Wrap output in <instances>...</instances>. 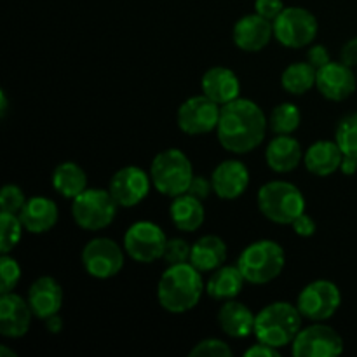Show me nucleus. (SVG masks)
<instances>
[{
    "instance_id": "1",
    "label": "nucleus",
    "mask_w": 357,
    "mask_h": 357,
    "mask_svg": "<svg viewBox=\"0 0 357 357\" xmlns=\"http://www.w3.org/2000/svg\"><path fill=\"white\" fill-rule=\"evenodd\" d=\"M267 126L268 121L264 110L255 101L237 98L222 107L216 136L227 152L243 155L264 143Z\"/></svg>"
},
{
    "instance_id": "2",
    "label": "nucleus",
    "mask_w": 357,
    "mask_h": 357,
    "mask_svg": "<svg viewBox=\"0 0 357 357\" xmlns=\"http://www.w3.org/2000/svg\"><path fill=\"white\" fill-rule=\"evenodd\" d=\"M206 284L202 272L190 261L167 265L157 284V300L160 307L171 314H183L201 302Z\"/></svg>"
},
{
    "instance_id": "3",
    "label": "nucleus",
    "mask_w": 357,
    "mask_h": 357,
    "mask_svg": "<svg viewBox=\"0 0 357 357\" xmlns=\"http://www.w3.org/2000/svg\"><path fill=\"white\" fill-rule=\"evenodd\" d=\"M303 316L298 307L288 302H274L264 307L255 317L253 335L258 342L281 349L293 344L302 330Z\"/></svg>"
},
{
    "instance_id": "4",
    "label": "nucleus",
    "mask_w": 357,
    "mask_h": 357,
    "mask_svg": "<svg viewBox=\"0 0 357 357\" xmlns=\"http://www.w3.org/2000/svg\"><path fill=\"white\" fill-rule=\"evenodd\" d=\"M258 209L261 215L278 225H291L305 213V197L296 185L289 181H268L258 190Z\"/></svg>"
},
{
    "instance_id": "5",
    "label": "nucleus",
    "mask_w": 357,
    "mask_h": 357,
    "mask_svg": "<svg viewBox=\"0 0 357 357\" xmlns=\"http://www.w3.org/2000/svg\"><path fill=\"white\" fill-rule=\"evenodd\" d=\"M286 265V255L281 244L271 239L255 241L248 244L239 255L237 267L243 272L246 282L267 284L281 275Z\"/></svg>"
},
{
    "instance_id": "6",
    "label": "nucleus",
    "mask_w": 357,
    "mask_h": 357,
    "mask_svg": "<svg viewBox=\"0 0 357 357\" xmlns=\"http://www.w3.org/2000/svg\"><path fill=\"white\" fill-rule=\"evenodd\" d=\"M153 188L166 197L187 194L194 178L190 159L178 149H167L157 153L150 164Z\"/></svg>"
},
{
    "instance_id": "7",
    "label": "nucleus",
    "mask_w": 357,
    "mask_h": 357,
    "mask_svg": "<svg viewBox=\"0 0 357 357\" xmlns=\"http://www.w3.org/2000/svg\"><path fill=\"white\" fill-rule=\"evenodd\" d=\"M119 204L112 197L110 190L86 188L72 202V216L77 225L84 230H103L114 222Z\"/></svg>"
},
{
    "instance_id": "8",
    "label": "nucleus",
    "mask_w": 357,
    "mask_h": 357,
    "mask_svg": "<svg viewBox=\"0 0 357 357\" xmlns=\"http://www.w3.org/2000/svg\"><path fill=\"white\" fill-rule=\"evenodd\" d=\"M274 38L289 49L307 47L317 37L316 16L303 7H284L282 13L272 21Z\"/></svg>"
},
{
    "instance_id": "9",
    "label": "nucleus",
    "mask_w": 357,
    "mask_h": 357,
    "mask_svg": "<svg viewBox=\"0 0 357 357\" xmlns=\"http://www.w3.org/2000/svg\"><path fill=\"white\" fill-rule=\"evenodd\" d=\"M342 293L335 282L328 279H317L303 286L302 291L296 298V307L303 319H309L312 323H324L331 319L340 309Z\"/></svg>"
},
{
    "instance_id": "10",
    "label": "nucleus",
    "mask_w": 357,
    "mask_h": 357,
    "mask_svg": "<svg viewBox=\"0 0 357 357\" xmlns=\"http://www.w3.org/2000/svg\"><path fill=\"white\" fill-rule=\"evenodd\" d=\"M167 237L159 225L152 222H136L126 230L124 250L138 264H152L164 257Z\"/></svg>"
},
{
    "instance_id": "11",
    "label": "nucleus",
    "mask_w": 357,
    "mask_h": 357,
    "mask_svg": "<svg viewBox=\"0 0 357 357\" xmlns=\"http://www.w3.org/2000/svg\"><path fill=\"white\" fill-rule=\"evenodd\" d=\"M222 107L206 94L188 98L176 112V124L185 135L202 136L216 131Z\"/></svg>"
},
{
    "instance_id": "12",
    "label": "nucleus",
    "mask_w": 357,
    "mask_h": 357,
    "mask_svg": "<svg viewBox=\"0 0 357 357\" xmlns=\"http://www.w3.org/2000/svg\"><path fill=\"white\" fill-rule=\"evenodd\" d=\"M124 251L108 237L91 239L82 250V265L94 279H112L124 267Z\"/></svg>"
},
{
    "instance_id": "13",
    "label": "nucleus",
    "mask_w": 357,
    "mask_h": 357,
    "mask_svg": "<svg viewBox=\"0 0 357 357\" xmlns=\"http://www.w3.org/2000/svg\"><path fill=\"white\" fill-rule=\"evenodd\" d=\"M344 352V340L337 330L324 323L302 328L293 340L295 357H335Z\"/></svg>"
},
{
    "instance_id": "14",
    "label": "nucleus",
    "mask_w": 357,
    "mask_h": 357,
    "mask_svg": "<svg viewBox=\"0 0 357 357\" xmlns=\"http://www.w3.org/2000/svg\"><path fill=\"white\" fill-rule=\"evenodd\" d=\"M152 185L150 173L136 166H126L112 176L108 190L119 208H135L149 195Z\"/></svg>"
},
{
    "instance_id": "15",
    "label": "nucleus",
    "mask_w": 357,
    "mask_h": 357,
    "mask_svg": "<svg viewBox=\"0 0 357 357\" xmlns=\"http://www.w3.org/2000/svg\"><path fill=\"white\" fill-rule=\"evenodd\" d=\"M316 87L326 100L345 101L356 93L357 73L342 61H330L317 70Z\"/></svg>"
},
{
    "instance_id": "16",
    "label": "nucleus",
    "mask_w": 357,
    "mask_h": 357,
    "mask_svg": "<svg viewBox=\"0 0 357 357\" xmlns=\"http://www.w3.org/2000/svg\"><path fill=\"white\" fill-rule=\"evenodd\" d=\"M274 37V24L258 13L246 14L236 21L232 30L234 44L244 52H258Z\"/></svg>"
},
{
    "instance_id": "17",
    "label": "nucleus",
    "mask_w": 357,
    "mask_h": 357,
    "mask_svg": "<svg viewBox=\"0 0 357 357\" xmlns=\"http://www.w3.org/2000/svg\"><path fill=\"white\" fill-rule=\"evenodd\" d=\"M31 307L28 300L14 291L0 295V335L6 338H21L31 324Z\"/></svg>"
},
{
    "instance_id": "18",
    "label": "nucleus",
    "mask_w": 357,
    "mask_h": 357,
    "mask_svg": "<svg viewBox=\"0 0 357 357\" xmlns=\"http://www.w3.org/2000/svg\"><path fill=\"white\" fill-rule=\"evenodd\" d=\"M211 183L213 192L220 199L234 201V199L241 197L250 187V169L241 160H223L213 171Z\"/></svg>"
},
{
    "instance_id": "19",
    "label": "nucleus",
    "mask_w": 357,
    "mask_h": 357,
    "mask_svg": "<svg viewBox=\"0 0 357 357\" xmlns=\"http://www.w3.org/2000/svg\"><path fill=\"white\" fill-rule=\"evenodd\" d=\"M28 303L33 316L38 319L45 321L47 317L59 314L63 305L61 284L51 275H42L35 279L33 284L28 289Z\"/></svg>"
},
{
    "instance_id": "20",
    "label": "nucleus",
    "mask_w": 357,
    "mask_h": 357,
    "mask_svg": "<svg viewBox=\"0 0 357 357\" xmlns=\"http://www.w3.org/2000/svg\"><path fill=\"white\" fill-rule=\"evenodd\" d=\"M202 94L211 98L213 101L223 107L230 101L237 100L241 94V80L230 68L225 66H213L202 75L201 80Z\"/></svg>"
},
{
    "instance_id": "21",
    "label": "nucleus",
    "mask_w": 357,
    "mask_h": 357,
    "mask_svg": "<svg viewBox=\"0 0 357 357\" xmlns=\"http://www.w3.org/2000/svg\"><path fill=\"white\" fill-rule=\"evenodd\" d=\"M24 230L30 234H45L58 223V206L49 197H30L26 199L21 211L17 213Z\"/></svg>"
},
{
    "instance_id": "22",
    "label": "nucleus",
    "mask_w": 357,
    "mask_h": 357,
    "mask_svg": "<svg viewBox=\"0 0 357 357\" xmlns=\"http://www.w3.org/2000/svg\"><path fill=\"white\" fill-rule=\"evenodd\" d=\"M303 155L305 153L302 152L298 139L289 135H275V138L265 149L267 166L275 173H289L296 169L303 160Z\"/></svg>"
},
{
    "instance_id": "23",
    "label": "nucleus",
    "mask_w": 357,
    "mask_h": 357,
    "mask_svg": "<svg viewBox=\"0 0 357 357\" xmlns=\"http://www.w3.org/2000/svg\"><path fill=\"white\" fill-rule=\"evenodd\" d=\"M342 160H344V152L337 142H330V139L312 143L303 155L307 171L323 178L340 171Z\"/></svg>"
},
{
    "instance_id": "24",
    "label": "nucleus",
    "mask_w": 357,
    "mask_h": 357,
    "mask_svg": "<svg viewBox=\"0 0 357 357\" xmlns=\"http://www.w3.org/2000/svg\"><path fill=\"white\" fill-rule=\"evenodd\" d=\"M255 317L248 305L237 302V298L225 300L218 310V324L230 338H246L255 331Z\"/></svg>"
},
{
    "instance_id": "25",
    "label": "nucleus",
    "mask_w": 357,
    "mask_h": 357,
    "mask_svg": "<svg viewBox=\"0 0 357 357\" xmlns=\"http://www.w3.org/2000/svg\"><path fill=\"white\" fill-rule=\"evenodd\" d=\"M227 260V244L218 236H202L192 244L190 264L201 272H213Z\"/></svg>"
},
{
    "instance_id": "26",
    "label": "nucleus",
    "mask_w": 357,
    "mask_h": 357,
    "mask_svg": "<svg viewBox=\"0 0 357 357\" xmlns=\"http://www.w3.org/2000/svg\"><path fill=\"white\" fill-rule=\"evenodd\" d=\"M169 216L178 230L195 232L204 223L206 211L201 199L190 194H181L178 197H173V202L169 206Z\"/></svg>"
},
{
    "instance_id": "27",
    "label": "nucleus",
    "mask_w": 357,
    "mask_h": 357,
    "mask_svg": "<svg viewBox=\"0 0 357 357\" xmlns=\"http://www.w3.org/2000/svg\"><path fill=\"white\" fill-rule=\"evenodd\" d=\"M244 282H246V279H244L243 272L237 265L236 267L222 265L209 275L208 282H206V293L211 298L225 302V300H232L239 296V293L244 288Z\"/></svg>"
},
{
    "instance_id": "28",
    "label": "nucleus",
    "mask_w": 357,
    "mask_h": 357,
    "mask_svg": "<svg viewBox=\"0 0 357 357\" xmlns=\"http://www.w3.org/2000/svg\"><path fill=\"white\" fill-rule=\"evenodd\" d=\"M52 187L61 197L75 199L87 188V174L77 162H61L52 173Z\"/></svg>"
},
{
    "instance_id": "29",
    "label": "nucleus",
    "mask_w": 357,
    "mask_h": 357,
    "mask_svg": "<svg viewBox=\"0 0 357 357\" xmlns=\"http://www.w3.org/2000/svg\"><path fill=\"white\" fill-rule=\"evenodd\" d=\"M317 70L309 61L291 63L281 75V86L293 96H302L316 87Z\"/></svg>"
},
{
    "instance_id": "30",
    "label": "nucleus",
    "mask_w": 357,
    "mask_h": 357,
    "mask_svg": "<svg viewBox=\"0 0 357 357\" xmlns=\"http://www.w3.org/2000/svg\"><path fill=\"white\" fill-rule=\"evenodd\" d=\"M300 122L302 112L293 103L278 105L268 117V126L274 135H293L300 128Z\"/></svg>"
},
{
    "instance_id": "31",
    "label": "nucleus",
    "mask_w": 357,
    "mask_h": 357,
    "mask_svg": "<svg viewBox=\"0 0 357 357\" xmlns=\"http://www.w3.org/2000/svg\"><path fill=\"white\" fill-rule=\"evenodd\" d=\"M23 230L24 227L16 213L0 211V253L9 255L20 244Z\"/></svg>"
},
{
    "instance_id": "32",
    "label": "nucleus",
    "mask_w": 357,
    "mask_h": 357,
    "mask_svg": "<svg viewBox=\"0 0 357 357\" xmlns=\"http://www.w3.org/2000/svg\"><path fill=\"white\" fill-rule=\"evenodd\" d=\"M335 142L342 149L344 155L357 157V112L349 114L338 122L335 131Z\"/></svg>"
},
{
    "instance_id": "33",
    "label": "nucleus",
    "mask_w": 357,
    "mask_h": 357,
    "mask_svg": "<svg viewBox=\"0 0 357 357\" xmlns=\"http://www.w3.org/2000/svg\"><path fill=\"white\" fill-rule=\"evenodd\" d=\"M21 279V267L9 255L0 257V295L14 291Z\"/></svg>"
},
{
    "instance_id": "34",
    "label": "nucleus",
    "mask_w": 357,
    "mask_h": 357,
    "mask_svg": "<svg viewBox=\"0 0 357 357\" xmlns=\"http://www.w3.org/2000/svg\"><path fill=\"white\" fill-rule=\"evenodd\" d=\"M232 354L234 352L229 347V344L220 340V338H206L190 351L192 357H230Z\"/></svg>"
},
{
    "instance_id": "35",
    "label": "nucleus",
    "mask_w": 357,
    "mask_h": 357,
    "mask_svg": "<svg viewBox=\"0 0 357 357\" xmlns=\"http://www.w3.org/2000/svg\"><path fill=\"white\" fill-rule=\"evenodd\" d=\"M190 251L192 244H188L185 239H180V237L167 239L162 260L166 261L167 265L185 264V261H190Z\"/></svg>"
},
{
    "instance_id": "36",
    "label": "nucleus",
    "mask_w": 357,
    "mask_h": 357,
    "mask_svg": "<svg viewBox=\"0 0 357 357\" xmlns=\"http://www.w3.org/2000/svg\"><path fill=\"white\" fill-rule=\"evenodd\" d=\"M26 202L23 190L17 185H6L0 192V211L3 213H20Z\"/></svg>"
},
{
    "instance_id": "37",
    "label": "nucleus",
    "mask_w": 357,
    "mask_h": 357,
    "mask_svg": "<svg viewBox=\"0 0 357 357\" xmlns=\"http://www.w3.org/2000/svg\"><path fill=\"white\" fill-rule=\"evenodd\" d=\"M211 192H213L211 178H206V176H202V174H194L187 194H190V195H194V197L204 201V199L209 197V194H211Z\"/></svg>"
},
{
    "instance_id": "38",
    "label": "nucleus",
    "mask_w": 357,
    "mask_h": 357,
    "mask_svg": "<svg viewBox=\"0 0 357 357\" xmlns=\"http://www.w3.org/2000/svg\"><path fill=\"white\" fill-rule=\"evenodd\" d=\"M282 9H284L282 0H255V10L271 21H274L282 13Z\"/></svg>"
},
{
    "instance_id": "39",
    "label": "nucleus",
    "mask_w": 357,
    "mask_h": 357,
    "mask_svg": "<svg viewBox=\"0 0 357 357\" xmlns=\"http://www.w3.org/2000/svg\"><path fill=\"white\" fill-rule=\"evenodd\" d=\"M307 61H309L314 68L319 70L331 61V54L330 51H328L326 45L317 44V45H312V47L307 51Z\"/></svg>"
},
{
    "instance_id": "40",
    "label": "nucleus",
    "mask_w": 357,
    "mask_h": 357,
    "mask_svg": "<svg viewBox=\"0 0 357 357\" xmlns=\"http://www.w3.org/2000/svg\"><path fill=\"white\" fill-rule=\"evenodd\" d=\"M291 227L293 230H295L296 236L300 237H312L317 230L316 222H314L312 216L307 215V213H302V215L291 223Z\"/></svg>"
},
{
    "instance_id": "41",
    "label": "nucleus",
    "mask_w": 357,
    "mask_h": 357,
    "mask_svg": "<svg viewBox=\"0 0 357 357\" xmlns=\"http://www.w3.org/2000/svg\"><path fill=\"white\" fill-rule=\"evenodd\" d=\"M340 61L351 68H357V37L345 42L340 51Z\"/></svg>"
},
{
    "instance_id": "42",
    "label": "nucleus",
    "mask_w": 357,
    "mask_h": 357,
    "mask_svg": "<svg viewBox=\"0 0 357 357\" xmlns=\"http://www.w3.org/2000/svg\"><path fill=\"white\" fill-rule=\"evenodd\" d=\"M244 356L246 357H279V349L271 347V345L258 342V344H255L253 347L248 349V351L244 352Z\"/></svg>"
},
{
    "instance_id": "43",
    "label": "nucleus",
    "mask_w": 357,
    "mask_h": 357,
    "mask_svg": "<svg viewBox=\"0 0 357 357\" xmlns=\"http://www.w3.org/2000/svg\"><path fill=\"white\" fill-rule=\"evenodd\" d=\"M340 171L345 174V176H352V174L357 173V157L344 155V160L340 164Z\"/></svg>"
},
{
    "instance_id": "44",
    "label": "nucleus",
    "mask_w": 357,
    "mask_h": 357,
    "mask_svg": "<svg viewBox=\"0 0 357 357\" xmlns=\"http://www.w3.org/2000/svg\"><path fill=\"white\" fill-rule=\"evenodd\" d=\"M45 328H47L49 333L52 335L59 333V331L63 330V319L59 317V314H54V316L47 317V319H45Z\"/></svg>"
},
{
    "instance_id": "45",
    "label": "nucleus",
    "mask_w": 357,
    "mask_h": 357,
    "mask_svg": "<svg viewBox=\"0 0 357 357\" xmlns=\"http://www.w3.org/2000/svg\"><path fill=\"white\" fill-rule=\"evenodd\" d=\"M0 98H2V107H0V114H2V117H6V112H7V98H6V93L0 94Z\"/></svg>"
},
{
    "instance_id": "46",
    "label": "nucleus",
    "mask_w": 357,
    "mask_h": 357,
    "mask_svg": "<svg viewBox=\"0 0 357 357\" xmlns=\"http://www.w3.org/2000/svg\"><path fill=\"white\" fill-rule=\"evenodd\" d=\"M0 354H2V356H10V357H16V352H10L9 349L6 347V345H2V347H0Z\"/></svg>"
}]
</instances>
